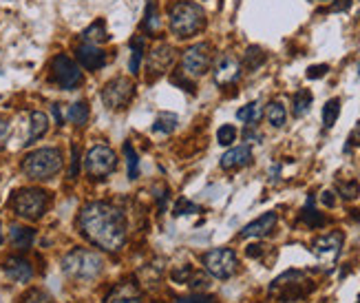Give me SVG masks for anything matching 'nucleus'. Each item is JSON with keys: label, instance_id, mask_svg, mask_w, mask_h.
Returning <instances> with one entry per match:
<instances>
[{"label": "nucleus", "instance_id": "32", "mask_svg": "<svg viewBox=\"0 0 360 303\" xmlns=\"http://www.w3.org/2000/svg\"><path fill=\"white\" fill-rule=\"evenodd\" d=\"M131 49H133V56H131V64H128V71L137 73L139 66H142V56H144V36H137L131 40Z\"/></svg>", "mask_w": 360, "mask_h": 303}, {"label": "nucleus", "instance_id": "48", "mask_svg": "<svg viewBox=\"0 0 360 303\" xmlns=\"http://www.w3.org/2000/svg\"><path fill=\"white\" fill-rule=\"evenodd\" d=\"M349 144H356V146H360V131H354L352 135H349Z\"/></svg>", "mask_w": 360, "mask_h": 303}, {"label": "nucleus", "instance_id": "3", "mask_svg": "<svg viewBox=\"0 0 360 303\" xmlns=\"http://www.w3.org/2000/svg\"><path fill=\"white\" fill-rule=\"evenodd\" d=\"M314 288H316L314 281L309 279L303 270H287L281 277H276L269 283L267 292H269V297L281 303H294V301L305 299Z\"/></svg>", "mask_w": 360, "mask_h": 303}, {"label": "nucleus", "instance_id": "26", "mask_svg": "<svg viewBox=\"0 0 360 303\" xmlns=\"http://www.w3.org/2000/svg\"><path fill=\"white\" fill-rule=\"evenodd\" d=\"M265 117L274 129H281V126L285 124V120H287V111H285V106L281 102H269L267 109H265Z\"/></svg>", "mask_w": 360, "mask_h": 303}, {"label": "nucleus", "instance_id": "14", "mask_svg": "<svg viewBox=\"0 0 360 303\" xmlns=\"http://www.w3.org/2000/svg\"><path fill=\"white\" fill-rule=\"evenodd\" d=\"M75 53H77L80 64H82L86 71H97V69H102V66L106 64V53L93 43L84 40L82 45L75 49Z\"/></svg>", "mask_w": 360, "mask_h": 303}, {"label": "nucleus", "instance_id": "25", "mask_svg": "<svg viewBox=\"0 0 360 303\" xmlns=\"http://www.w3.org/2000/svg\"><path fill=\"white\" fill-rule=\"evenodd\" d=\"M142 29L146 34H157L159 32V12H157L155 0H148L146 14H144V21H142Z\"/></svg>", "mask_w": 360, "mask_h": 303}, {"label": "nucleus", "instance_id": "2", "mask_svg": "<svg viewBox=\"0 0 360 303\" xmlns=\"http://www.w3.org/2000/svg\"><path fill=\"white\" fill-rule=\"evenodd\" d=\"M104 259L99 252L88 248H75L62 259V272L75 281H93L102 275Z\"/></svg>", "mask_w": 360, "mask_h": 303}, {"label": "nucleus", "instance_id": "4", "mask_svg": "<svg viewBox=\"0 0 360 303\" xmlns=\"http://www.w3.org/2000/svg\"><path fill=\"white\" fill-rule=\"evenodd\" d=\"M60 171H62V153H60V149H53V146L32 151L23 160V173L29 180L36 182L51 180Z\"/></svg>", "mask_w": 360, "mask_h": 303}, {"label": "nucleus", "instance_id": "15", "mask_svg": "<svg viewBox=\"0 0 360 303\" xmlns=\"http://www.w3.org/2000/svg\"><path fill=\"white\" fill-rule=\"evenodd\" d=\"M173 64H175V49L171 45H159L148 56V69H151L153 77L166 73Z\"/></svg>", "mask_w": 360, "mask_h": 303}, {"label": "nucleus", "instance_id": "20", "mask_svg": "<svg viewBox=\"0 0 360 303\" xmlns=\"http://www.w3.org/2000/svg\"><path fill=\"white\" fill-rule=\"evenodd\" d=\"M47 131H49V117H47V113L34 111L32 117H29V138H27V144L40 140Z\"/></svg>", "mask_w": 360, "mask_h": 303}, {"label": "nucleus", "instance_id": "17", "mask_svg": "<svg viewBox=\"0 0 360 303\" xmlns=\"http://www.w3.org/2000/svg\"><path fill=\"white\" fill-rule=\"evenodd\" d=\"M5 275L16 283H29L34 277V268L25 257H9L5 259Z\"/></svg>", "mask_w": 360, "mask_h": 303}, {"label": "nucleus", "instance_id": "12", "mask_svg": "<svg viewBox=\"0 0 360 303\" xmlns=\"http://www.w3.org/2000/svg\"><path fill=\"white\" fill-rule=\"evenodd\" d=\"M312 250L316 259L325 263V266H334L336 259L341 257V250H343V232H329L318 237L312 243Z\"/></svg>", "mask_w": 360, "mask_h": 303}, {"label": "nucleus", "instance_id": "41", "mask_svg": "<svg viewBox=\"0 0 360 303\" xmlns=\"http://www.w3.org/2000/svg\"><path fill=\"white\" fill-rule=\"evenodd\" d=\"M329 66L327 64H314V66H309L307 69V77L309 80H316V77H323L327 73Z\"/></svg>", "mask_w": 360, "mask_h": 303}, {"label": "nucleus", "instance_id": "33", "mask_svg": "<svg viewBox=\"0 0 360 303\" xmlns=\"http://www.w3.org/2000/svg\"><path fill=\"white\" fill-rule=\"evenodd\" d=\"M124 153H126V164H128V180H137V173H139V158L137 153L133 151L131 144H124Z\"/></svg>", "mask_w": 360, "mask_h": 303}, {"label": "nucleus", "instance_id": "35", "mask_svg": "<svg viewBox=\"0 0 360 303\" xmlns=\"http://www.w3.org/2000/svg\"><path fill=\"white\" fill-rule=\"evenodd\" d=\"M336 191L341 193L343 199H356L358 193H360V186L356 182H338L336 184Z\"/></svg>", "mask_w": 360, "mask_h": 303}, {"label": "nucleus", "instance_id": "11", "mask_svg": "<svg viewBox=\"0 0 360 303\" xmlns=\"http://www.w3.org/2000/svg\"><path fill=\"white\" fill-rule=\"evenodd\" d=\"M210 66V45L199 43L188 47L182 56V73L188 77H199L208 71Z\"/></svg>", "mask_w": 360, "mask_h": 303}, {"label": "nucleus", "instance_id": "9", "mask_svg": "<svg viewBox=\"0 0 360 303\" xmlns=\"http://www.w3.org/2000/svg\"><path fill=\"white\" fill-rule=\"evenodd\" d=\"M51 77L60 89H64V91H73L82 84V71H80V66L71 60V58L62 56V53L53 58Z\"/></svg>", "mask_w": 360, "mask_h": 303}, {"label": "nucleus", "instance_id": "30", "mask_svg": "<svg viewBox=\"0 0 360 303\" xmlns=\"http://www.w3.org/2000/svg\"><path fill=\"white\" fill-rule=\"evenodd\" d=\"M177 115L175 113H159L153 122V131L155 133H173L177 129Z\"/></svg>", "mask_w": 360, "mask_h": 303}, {"label": "nucleus", "instance_id": "36", "mask_svg": "<svg viewBox=\"0 0 360 303\" xmlns=\"http://www.w3.org/2000/svg\"><path fill=\"white\" fill-rule=\"evenodd\" d=\"M217 140L221 146H230L235 140H237V129L232 124H224L221 129L217 131Z\"/></svg>", "mask_w": 360, "mask_h": 303}, {"label": "nucleus", "instance_id": "6", "mask_svg": "<svg viewBox=\"0 0 360 303\" xmlns=\"http://www.w3.org/2000/svg\"><path fill=\"white\" fill-rule=\"evenodd\" d=\"M49 206V193L43 189H23L14 195L12 199V208L18 217L36 221L47 213Z\"/></svg>", "mask_w": 360, "mask_h": 303}, {"label": "nucleus", "instance_id": "13", "mask_svg": "<svg viewBox=\"0 0 360 303\" xmlns=\"http://www.w3.org/2000/svg\"><path fill=\"white\" fill-rule=\"evenodd\" d=\"M104 303H144V292L135 279H124L111 288Z\"/></svg>", "mask_w": 360, "mask_h": 303}, {"label": "nucleus", "instance_id": "5", "mask_svg": "<svg viewBox=\"0 0 360 303\" xmlns=\"http://www.w3.org/2000/svg\"><path fill=\"white\" fill-rule=\"evenodd\" d=\"M206 27V12L202 5L182 0L171 9V32L177 38H188L199 34Z\"/></svg>", "mask_w": 360, "mask_h": 303}, {"label": "nucleus", "instance_id": "37", "mask_svg": "<svg viewBox=\"0 0 360 303\" xmlns=\"http://www.w3.org/2000/svg\"><path fill=\"white\" fill-rule=\"evenodd\" d=\"M175 303H221V301L213 295H206V292H195L190 297H179Z\"/></svg>", "mask_w": 360, "mask_h": 303}, {"label": "nucleus", "instance_id": "29", "mask_svg": "<svg viewBox=\"0 0 360 303\" xmlns=\"http://www.w3.org/2000/svg\"><path fill=\"white\" fill-rule=\"evenodd\" d=\"M265 62V51L261 47H248V51L243 56V66L248 71H256L259 66Z\"/></svg>", "mask_w": 360, "mask_h": 303}, {"label": "nucleus", "instance_id": "23", "mask_svg": "<svg viewBox=\"0 0 360 303\" xmlns=\"http://www.w3.org/2000/svg\"><path fill=\"white\" fill-rule=\"evenodd\" d=\"M263 117V106L261 102H250L245 106H241V109L237 111V120H241L243 124L248 126H254L259 120Z\"/></svg>", "mask_w": 360, "mask_h": 303}, {"label": "nucleus", "instance_id": "19", "mask_svg": "<svg viewBox=\"0 0 360 303\" xmlns=\"http://www.w3.org/2000/svg\"><path fill=\"white\" fill-rule=\"evenodd\" d=\"M252 160V149H250V144H241V146H235V149H230L228 153H224L221 158V169L230 171V169H239V166H245Z\"/></svg>", "mask_w": 360, "mask_h": 303}, {"label": "nucleus", "instance_id": "47", "mask_svg": "<svg viewBox=\"0 0 360 303\" xmlns=\"http://www.w3.org/2000/svg\"><path fill=\"white\" fill-rule=\"evenodd\" d=\"M349 5H352V0H338V3H334V12H345V9H349Z\"/></svg>", "mask_w": 360, "mask_h": 303}, {"label": "nucleus", "instance_id": "8", "mask_svg": "<svg viewBox=\"0 0 360 303\" xmlns=\"http://www.w3.org/2000/svg\"><path fill=\"white\" fill-rule=\"evenodd\" d=\"M117 166V155L113 149H108L104 144H95L91 151L86 153L84 169L95 180H102L106 175H111Z\"/></svg>", "mask_w": 360, "mask_h": 303}, {"label": "nucleus", "instance_id": "1", "mask_svg": "<svg viewBox=\"0 0 360 303\" xmlns=\"http://www.w3.org/2000/svg\"><path fill=\"white\" fill-rule=\"evenodd\" d=\"M77 228L86 241L106 252H117L126 243V217L108 202H88L77 213Z\"/></svg>", "mask_w": 360, "mask_h": 303}, {"label": "nucleus", "instance_id": "34", "mask_svg": "<svg viewBox=\"0 0 360 303\" xmlns=\"http://www.w3.org/2000/svg\"><path fill=\"white\" fill-rule=\"evenodd\" d=\"M20 303H56V301L51 299V295H47L45 290L32 288L29 292H25L23 297H20Z\"/></svg>", "mask_w": 360, "mask_h": 303}, {"label": "nucleus", "instance_id": "45", "mask_svg": "<svg viewBox=\"0 0 360 303\" xmlns=\"http://www.w3.org/2000/svg\"><path fill=\"white\" fill-rule=\"evenodd\" d=\"M155 197L159 202V210H164L166 208V199H168V189H162V191L155 195Z\"/></svg>", "mask_w": 360, "mask_h": 303}, {"label": "nucleus", "instance_id": "18", "mask_svg": "<svg viewBox=\"0 0 360 303\" xmlns=\"http://www.w3.org/2000/svg\"><path fill=\"white\" fill-rule=\"evenodd\" d=\"M276 221H278L276 213H265V215H261V217H259V219H254V221H250V223H248V226L241 230V237H243V239L265 237V234H269V232L274 230Z\"/></svg>", "mask_w": 360, "mask_h": 303}, {"label": "nucleus", "instance_id": "7", "mask_svg": "<svg viewBox=\"0 0 360 303\" xmlns=\"http://www.w3.org/2000/svg\"><path fill=\"white\" fill-rule=\"evenodd\" d=\"M202 261L204 268L217 279H230L239 270V259L232 248H213L202 257Z\"/></svg>", "mask_w": 360, "mask_h": 303}, {"label": "nucleus", "instance_id": "16", "mask_svg": "<svg viewBox=\"0 0 360 303\" xmlns=\"http://www.w3.org/2000/svg\"><path fill=\"white\" fill-rule=\"evenodd\" d=\"M239 75H241V62L235 56H224L215 66V80L221 86L237 82Z\"/></svg>", "mask_w": 360, "mask_h": 303}, {"label": "nucleus", "instance_id": "49", "mask_svg": "<svg viewBox=\"0 0 360 303\" xmlns=\"http://www.w3.org/2000/svg\"><path fill=\"white\" fill-rule=\"evenodd\" d=\"M53 115H56V120H58V124L62 122V115H60V106L58 104H53Z\"/></svg>", "mask_w": 360, "mask_h": 303}, {"label": "nucleus", "instance_id": "42", "mask_svg": "<svg viewBox=\"0 0 360 303\" xmlns=\"http://www.w3.org/2000/svg\"><path fill=\"white\" fill-rule=\"evenodd\" d=\"M184 77H186L184 73H177V75H173V77H171V82H173V84H177V86H182V89H184V91H190V93H195V86H193V84H190L188 80H184Z\"/></svg>", "mask_w": 360, "mask_h": 303}, {"label": "nucleus", "instance_id": "44", "mask_svg": "<svg viewBox=\"0 0 360 303\" xmlns=\"http://www.w3.org/2000/svg\"><path fill=\"white\" fill-rule=\"evenodd\" d=\"M245 255L248 257H261L263 255V246H259V243H254V246H248Z\"/></svg>", "mask_w": 360, "mask_h": 303}, {"label": "nucleus", "instance_id": "22", "mask_svg": "<svg viewBox=\"0 0 360 303\" xmlns=\"http://www.w3.org/2000/svg\"><path fill=\"white\" fill-rule=\"evenodd\" d=\"M301 221L305 223V226H309V228H318V226H325V223H327L325 215H321V213L314 208V197H312V195L307 197L305 208L301 210Z\"/></svg>", "mask_w": 360, "mask_h": 303}, {"label": "nucleus", "instance_id": "10", "mask_svg": "<svg viewBox=\"0 0 360 303\" xmlns=\"http://www.w3.org/2000/svg\"><path fill=\"white\" fill-rule=\"evenodd\" d=\"M135 95V84L128 77H115V80L106 82V86L102 89V102L108 106V109H124L128 106V102L133 100Z\"/></svg>", "mask_w": 360, "mask_h": 303}, {"label": "nucleus", "instance_id": "24", "mask_svg": "<svg viewBox=\"0 0 360 303\" xmlns=\"http://www.w3.org/2000/svg\"><path fill=\"white\" fill-rule=\"evenodd\" d=\"M88 115H91V111H88V102L80 100V102H73L71 106H69L67 120L71 124H75V126H84L88 122Z\"/></svg>", "mask_w": 360, "mask_h": 303}, {"label": "nucleus", "instance_id": "21", "mask_svg": "<svg viewBox=\"0 0 360 303\" xmlns=\"http://www.w3.org/2000/svg\"><path fill=\"white\" fill-rule=\"evenodd\" d=\"M36 237V230L34 228H23V226H12V232H9V239H12V246L18 250H27L32 248Z\"/></svg>", "mask_w": 360, "mask_h": 303}, {"label": "nucleus", "instance_id": "50", "mask_svg": "<svg viewBox=\"0 0 360 303\" xmlns=\"http://www.w3.org/2000/svg\"><path fill=\"white\" fill-rule=\"evenodd\" d=\"M358 73H360V62H358Z\"/></svg>", "mask_w": 360, "mask_h": 303}, {"label": "nucleus", "instance_id": "39", "mask_svg": "<svg viewBox=\"0 0 360 303\" xmlns=\"http://www.w3.org/2000/svg\"><path fill=\"white\" fill-rule=\"evenodd\" d=\"M186 213H199V206H195L193 202H188L186 197H182L173 208V215L175 217H179V215H186Z\"/></svg>", "mask_w": 360, "mask_h": 303}, {"label": "nucleus", "instance_id": "27", "mask_svg": "<svg viewBox=\"0 0 360 303\" xmlns=\"http://www.w3.org/2000/svg\"><path fill=\"white\" fill-rule=\"evenodd\" d=\"M314 102V95L312 91H307V89H301L296 95H294V100H292V113L296 117H303L307 111H309V106H312Z\"/></svg>", "mask_w": 360, "mask_h": 303}, {"label": "nucleus", "instance_id": "43", "mask_svg": "<svg viewBox=\"0 0 360 303\" xmlns=\"http://www.w3.org/2000/svg\"><path fill=\"white\" fill-rule=\"evenodd\" d=\"M7 138H9V122L5 117H0V149H5Z\"/></svg>", "mask_w": 360, "mask_h": 303}, {"label": "nucleus", "instance_id": "28", "mask_svg": "<svg viewBox=\"0 0 360 303\" xmlns=\"http://www.w3.org/2000/svg\"><path fill=\"white\" fill-rule=\"evenodd\" d=\"M338 115H341V100H338V97H332V100H327L323 106V126L325 129H332L338 120Z\"/></svg>", "mask_w": 360, "mask_h": 303}, {"label": "nucleus", "instance_id": "46", "mask_svg": "<svg viewBox=\"0 0 360 303\" xmlns=\"http://www.w3.org/2000/svg\"><path fill=\"white\" fill-rule=\"evenodd\" d=\"M321 202L325 204V206H329V208H332L334 204H336V199H334V193H332V191H325V193L321 195Z\"/></svg>", "mask_w": 360, "mask_h": 303}, {"label": "nucleus", "instance_id": "51", "mask_svg": "<svg viewBox=\"0 0 360 303\" xmlns=\"http://www.w3.org/2000/svg\"><path fill=\"white\" fill-rule=\"evenodd\" d=\"M0 243H3V237H0Z\"/></svg>", "mask_w": 360, "mask_h": 303}, {"label": "nucleus", "instance_id": "52", "mask_svg": "<svg viewBox=\"0 0 360 303\" xmlns=\"http://www.w3.org/2000/svg\"><path fill=\"white\" fill-rule=\"evenodd\" d=\"M358 303H360V297H358Z\"/></svg>", "mask_w": 360, "mask_h": 303}, {"label": "nucleus", "instance_id": "38", "mask_svg": "<svg viewBox=\"0 0 360 303\" xmlns=\"http://www.w3.org/2000/svg\"><path fill=\"white\" fill-rule=\"evenodd\" d=\"M193 272H195L193 266H190V263H188V266H179V268H175V270L171 272V277H173L175 283H184V286H186L188 279L193 277Z\"/></svg>", "mask_w": 360, "mask_h": 303}, {"label": "nucleus", "instance_id": "40", "mask_svg": "<svg viewBox=\"0 0 360 303\" xmlns=\"http://www.w3.org/2000/svg\"><path fill=\"white\" fill-rule=\"evenodd\" d=\"M77 171H80V149L73 144L71 146V171H69V178L75 180L77 178Z\"/></svg>", "mask_w": 360, "mask_h": 303}, {"label": "nucleus", "instance_id": "31", "mask_svg": "<svg viewBox=\"0 0 360 303\" xmlns=\"http://www.w3.org/2000/svg\"><path fill=\"white\" fill-rule=\"evenodd\" d=\"M84 40H86V43H93V45H99V43L108 40L104 21H97V23H93L91 27H88L86 32H84Z\"/></svg>", "mask_w": 360, "mask_h": 303}]
</instances>
